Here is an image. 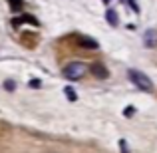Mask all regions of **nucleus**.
Wrapping results in <instances>:
<instances>
[{
  "instance_id": "9b49d317",
  "label": "nucleus",
  "mask_w": 157,
  "mask_h": 153,
  "mask_svg": "<svg viewBox=\"0 0 157 153\" xmlns=\"http://www.w3.org/2000/svg\"><path fill=\"white\" fill-rule=\"evenodd\" d=\"M40 80H30V88H40Z\"/></svg>"
},
{
  "instance_id": "1a4fd4ad",
  "label": "nucleus",
  "mask_w": 157,
  "mask_h": 153,
  "mask_svg": "<svg viewBox=\"0 0 157 153\" xmlns=\"http://www.w3.org/2000/svg\"><path fill=\"white\" fill-rule=\"evenodd\" d=\"M64 94H66V98H68L70 101H76V100H78V96H76V92H74V88H70V86L64 90Z\"/></svg>"
},
{
  "instance_id": "f257e3e1",
  "label": "nucleus",
  "mask_w": 157,
  "mask_h": 153,
  "mask_svg": "<svg viewBox=\"0 0 157 153\" xmlns=\"http://www.w3.org/2000/svg\"><path fill=\"white\" fill-rule=\"evenodd\" d=\"M127 76H129V80L133 82L137 88L145 90V92H149V90L153 88V86H151V80L143 72H139V70H129V72H127Z\"/></svg>"
},
{
  "instance_id": "7ed1b4c3",
  "label": "nucleus",
  "mask_w": 157,
  "mask_h": 153,
  "mask_svg": "<svg viewBox=\"0 0 157 153\" xmlns=\"http://www.w3.org/2000/svg\"><path fill=\"white\" fill-rule=\"evenodd\" d=\"M90 70H92V74L98 78V80H105V78H107V68H104L101 64H92Z\"/></svg>"
},
{
  "instance_id": "423d86ee",
  "label": "nucleus",
  "mask_w": 157,
  "mask_h": 153,
  "mask_svg": "<svg viewBox=\"0 0 157 153\" xmlns=\"http://www.w3.org/2000/svg\"><path fill=\"white\" fill-rule=\"evenodd\" d=\"M22 22H30V24H34V26H38V20H36L34 16H20V18H12V26H20Z\"/></svg>"
},
{
  "instance_id": "9d476101",
  "label": "nucleus",
  "mask_w": 157,
  "mask_h": 153,
  "mask_svg": "<svg viewBox=\"0 0 157 153\" xmlns=\"http://www.w3.org/2000/svg\"><path fill=\"white\" fill-rule=\"evenodd\" d=\"M4 88H6L8 92H10V90H14V88H16V84H14V82H12V80H8L6 84H4Z\"/></svg>"
},
{
  "instance_id": "0eeeda50",
  "label": "nucleus",
  "mask_w": 157,
  "mask_h": 153,
  "mask_svg": "<svg viewBox=\"0 0 157 153\" xmlns=\"http://www.w3.org/2000/svg\"><path fill=\"white\" fill-rule=\"evenodd\" d=\"M105 18H107V22H109L111 26H117V12H115L113 8H109V10L105 12Z\"/></svg>"
},
{
  "instance_id": "f03ea898",
  "label": "nucleus",
  "mask_w": 157,
  "mask_h": 153,
  "mask_svg": "<svg viewBox=\"0 0 157 153\" xmlns=\"http://www.w3.org/2000/svg\"><path fill=\"white\" fill-rule=\"evenodd\" d=\"M84 74H86V66L82 64V62H74V64H68L64 68V76L68 78V80H72V82L84 78Z\"/></svg>"
},
{
  "instance_id": "ddd939ff",
  "label": "nucleus",
  "mask_w": 157,
  "mask_h": 153,
  "mask_svg": "<svg viewBox=\"0 0 157 153\" xmlns=\"http://www.w3.org/2000/svg\"><path fill=\"white\" fill-rule=\"evenodd\" d=\"M125 113H127V117H131V113H133V107H127Z\"/></svg>"
},
{
  "instance_id": "4468645a",
  "label": "nucleus",
  "mask_w": 157,
  "mask_h": 153,
  "mask_svg": "<svg viewBox=\"0 0 157 153\" xmlns=\"http://www.w3.org/2000/svg\"><path fill=\"white\" fill-rule=\"evenodd\" d=\"M104 2H105V4H109V2H111V0H104Z\"/></svg>"
},
{
  "instance_id": "f8f14e48",
  "label": "nucleus",
  "mask_w": 157,
  "mask_h": 153,
  "mask_svg": "<svg viewBox=\"0 0 157 153\" xmlns=\"http://www.w3.org/2000/svg\"><path fill=\"white\" fill-rule=\"evenodd\" d=\"M119 147H121V153H127V143L123 141V139L119 141Z\"/></svg>"
},
{
  "instance_id": "39448f33",
  "label": "nucleus",
  "mask_w": 157,
  "mask_h": 153,
  "mask_svg": "<svg viewBox=\"0 0 157 153\" xmlns=\"http://www.w3.org/2000/svg\"><path fill=\"white\" fill-rule=\"evenodd\" d=\"M76 42H78V46L88 48V50H96V48H98V42H96V40H92V38H84V36H80Z\"/></svg>"
},
{
  "instance_id": "6e6552de",
  "label": "nucleus",
  "mask_w": 157,
  "mask_h": 153,
  "mask_svg": "<svg viewBox=\"0 0 157 153\" xmlns=\"http://www.w3.org/2000/svg\"><path fill=\"white\" fill-rule=\"evenodd\" d=\"M10 2V8L14 12H18V10H22V6H24V0H8Z\"/></svg>"
},
{
  "instance_id": "20e7f679",
  "label": "nucleus",
  "mask_w": 157,
  "mask_h": 153,
  "mask_svg": "<svg viewBox=\"0 0 157 153\" xmlns=\"http://www.w3.org/2000/svg\"><path fill=\"white\" fill-rule=\"evenodd\" d=\"M143 42H145L147 48H155L157 46V32L155 30H147L145 36H143Z\"/></svg>"
}]
</instances>
